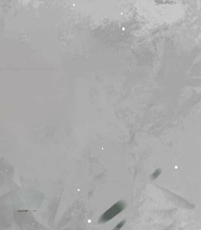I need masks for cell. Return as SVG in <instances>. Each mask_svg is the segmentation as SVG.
<instances>
[{
  "label": "cell",
  "instance_id": "1",
  "mask_svg": "<svg viewBox=\"0 0 201 230\" xmlns=\"http://www.w3.org/2000/svg\"><path fill=\"white\" fill-rule=\"evenodd\" d=\"M126 204L125 201H119L103 213L99 218V223H104L111 220L119 213H121L126 208Z\"/></svg>",
  "mask_w": 201,
  "mask_h": 230
},
{
  "label": "cell",
  "instance_id": "2",
  "mask_svg": "<svg viewBox=\"0 0 201 230\" xmlns=\"http://www.w3.org/2000/svg\"><path fill=\"white\" fill-rule=\"evenodd\" d=\"M126 223V221L125 220L121 221V222L119 223L114 228L113 230H120L121 228L123 227Z\"/></svg>",
  "mask_w": 201,
  "mask_h": 230
}]
</instances>
